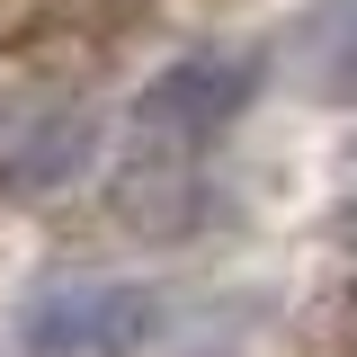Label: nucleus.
I'll list each match as a JSON object with an SVG mask.
<instances>
[{"mask_svg":"<svg viewBox=\"0 0 357 357\" xmlns=\"http://www.w3.org/2000/svg\"><path fill=\"white\" fill-rule=\"evenodd\" d=\"M152 340H161V286L143 277H54L18 321L27 357H143Z\"/></svg>","mask_w":357,"mask_h":357,"instance_id":"obj_1","label":"nucleus"},{"mask_svg":"<svg viewBox=\"0 0 357 357\" xmlns=\"http://www.w3.org/2000/svg\"><path fill=\"white\" fill-rule=\"evenodd\" d=\"M250 89H259V54H241V45H215V54H178L170 72H152L143 98H134V143L143 152H197V143H215L241 107H250Z\"/></svg>","mask_w":357,"mask_h":357,"instance_id":"obj_2","label":"nucleus"},{"mask_svg":"<svg viewBox=\"0 0 357 357\" xmlns=\"http://www.w3.org/2000/svg\"><path fill=\"white\" fill-rule=\"evenodd\" d=\"M286 81L321 107H357V0H312L277 45Z\"/></svg>","mask_w":357,"mask_h":357,"instance_id":"obj_3","label":"nucleus"},{"mask_svg":"<svg viewBox=\"0 0 357 357\" xmlns=\"http://www.w3.org/2000/svg\"><path fill=\"white\" fill-rule=\"evenodd\" d=\"M27 143H36V152H18V161H9V178H18V188H54L63 170H81V161H89V116L45 126V134H27Z\"/></svg>","mask_w":357,"mask_h":357,"instance_id":"obj_4","label":"nucleus"},{"mask_svg":"<svg viewBox=\"0 0 357 357\" xmlns=\"http://www.w3.org/2000/svg\"><path fill=\"white\" fill-rule=\"evenodd\" d=\"M331 331H340V349L357 357V277H349V286H340V304H331Z\"/></svg>","mask_w":357,"mask_h":357,"instance_id":"obj_5","label":"nucleus"}]
</instances>
